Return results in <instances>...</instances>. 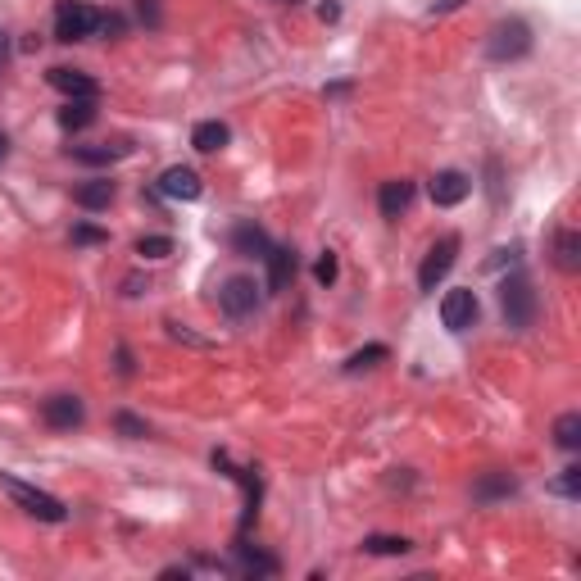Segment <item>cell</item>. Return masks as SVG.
Listing matches in <instances>:
<instances>
[{
  "label": "cell",
  "mask_w": 581,
  "mask_h": 581,
  "mask_svg": "<svg viewBox=\"0 0 581 581\" xmlns=\"http://www.w3.org/2000/svg\"><path fill=\"white\" fill-rule=\"evenodd\" d=\"M500 309H504V323H509L513 332H522V327L536 323V291H532V282H527L522 273L504 277V286H500Z\"/></svg>",
  "instance_id": "obj_1"
},
{
  "label": "cell",
  "mask_w": 581,
  "mask_h": 581,
  "mask_svg": "<svg viewBox=\"0 0 581 581\" xmlns=\"http://www.w3.org/2000/svg\"><path fill=\"white\" fill-rule=\"evenodd\" d=\"M0 486L10 491V500L19 504L23 513H32V518H41V522H64L69 518V509H64L55 495H46V491H37V486H28V482H19V477H10V473H0Z\"/></svg>",
  "instance_id": "obj_2"
},
{
  "label": "cell",
  "mask_w": 581,
  "mask_h": 581,
  "mask_svg": "<svg viewBox=\"0 0 581 581\" xmlns=\"http://www.w3.org/2000/svg\"><path fill=\"white\" fill-rule=\"evenodd\" d=\"M100 28V10L87 0H60L55 10V41H87Z\"/></svg>",
  "instance_id": "obj_3"
},
{
  "label": "cell",
  "mask_w": 581,
  "mask_h": 581,
  "mask_svg": "<svg viewBox=\"0 0 581 581\" xmlns=\"http://www.w3.org/2000/svg\"><path fill=\"white\" fill-rule=\"evenodd\" d=\"M532 50V28L522 19H509V23H495L491 37H486V55L495 64H509V60H522Z\"/></svg>",
  "instance_id": "obj_4"
},
{
  "label": "cell",
  "mask_w": 581,
  "mask_h": 581,
  "mask_svg": "<svg viewBox=\"0 0 581 581\" xmlns=\"http://www.w3.org/2000/svg\"><path fill=\"white\" fill-rule=\"evenodd\" d=\"M477 314H482V305H477V291H468V286H454L441 296V323L450 332H468L477 323Z\"/></svg>",
  "instance_id": "obj_5"
},
{
  "label": "cell",
  "mask_w": 581,
  "mask_h": 581,
  "mask_svg": "<svg viewBox=\"0 0 581 581\" xmlns=\"http://www.w3.org/2000/svg\"><path fill=\"white\" fill-rule=\"evenodd\" d=\"M218 309L227 318H250L259 309V286L255 277H227L223 291H218Z\"/></svg>",
  "instance_id": "obj_6"
},
{
  "label": "cell",
  "mask_w": 581,
  "mask_h": 581,
  "mask_svg": "<svg viewBox=\"0 0 581 581\" xmlns=\"http://www.w3.org/2000/svg\"><path fill=\"white\" fill-rule=\"evenodd\" d=\"M454 255H459V237H454V232H445V237L427 250L423 268H418V286H423V291H436V282H441V277L454 268Z\"/></svg>",
  "instance_id": "obj_7"
},
{
  "label": "cell",
  "mask_w": 581,
  "mask_h": 581,
  "mask_svg": "<svg viewBox=\"0 0 581 581\" xmlns=\"http://www.w3.org/2000/svg\"><path fill=\"white\" fill-rule=\"evenodd\" d=\"M155 191H159L164 200H200L205 182H200L196 168L173 164V168H164V173H159V187H155Z\"/></svg>",
  "instance_id": "obj_8"
},
{
  "label": "cell",
  "mask_w": 581,
  "mask_h": 581,
  "mask_svg": "<svg viewBox=\"0 0 581 581\" xmlns=\"http://www.w3.org/2000/svg\"><path fill=\"white\" fill-rule=\"evenodd\" d=\"M41 418H46V427H55V432H73V427H82V418H87V404H82L78 395H50V400L41 404Z\"/></svg>",
  "instance_id": "obj_9"
},
{
  "label": "cell",
  "mask_w": 581,
  "mask_h": 581,
  "mask_svg": "<svg viewBox=\"0 0 581 581\" xmlns=\"http://www.w3.org/2000/svg\"><path fill=\"white\" fill-rule=\"evenodd\" d=\"M46 78H50V87L64 91L69 100H96V96H100L96 78H91V73H82V69H64V64H55V69L46 73Z\"/></svg>",
  "instance_id": "obj_10"
},
{
  "label": "cell",
  "mask_w": 581,
  "mask_h": 581,
  "mask_svg": "<svg viewBox=\"0 0 581 581\" xmlns=\"http://www.w3.org/2000/svg\"><path fill=\"white\" fill-rule=\"evenodd\" d=\"M427 191H432V200L441 209H450V205H463L468 200V191H473V182L463 178L459 168H441L432 182H427Z\"/></svg>",
  "instance_id": "obj_11"
},
{
  "label": "cell",
  "mask_w": 581,
  "mask_h": 581,
  "mask_svg": "<svg viewBox=\"0 0 581 581\" xmlns=\"http://www.w3.org/2000/svg\"><path fill=\"white\" fill-rule=\"evenodd\" d=\"M69 155L78 159V164L100 168V164H114V159H128L132 155V141L128 137H114V141H96V146H73Z\"/></svg>",
  "instance_id": "obj_12"
},
{
  "label": "cell",
  "mask_w": 581,
  "mask_h": 581,
  "mask_svg": "<svg viewBox=\"0 0 581 581\" xmlns=\"http://www.w3.org/2000/svg\"><path fill=\"white\" fill-rule=\"evenodd\" d=\"M554 268L559 273H581V232L577 227H559L554 232Z\"/></svg>",
  "instance_id": "obj_13"
},
{
  "label": "cell",
  "mask_w": 581,
  "mask_h": 581,
  "mask_svg": "<svg viewBox=\"0 0 581 581\" xmlns=\"http://www.w3.org/2000/svg\"><path fill=\"white\" fill-rule=\"evenodd\" d=\"M232 250L246 259H264L273 250V241H268V232L259 223H237L232 227Z\"/></svg>",
  "instance_id": "obj_14"
},
{
  "label": "cell",
  "mask_w": 581,
  "mask_h": 581,
  "mask_svg": "<svg viewBox=\"0 0 581 581\" xmlns=\"http://www.w3.org/2000/svg\"><path fill=\"white\" fill-rule=\"evenodd\" d=\"M409 200H414V182L409 178H391V182H382V191H377V209H382V218H400L404 209H409Z\"/></svg>",
  "instance_id": "obj_15"
},
{
  "label": "cell",
  "mask_w": 581,
  "mask_h": 581,
  "mask_svg": "<svg viewBox=\"0 0 581 581\" xmlns=\"http://www.w3.org/2000/svg\"><path fill=\"white\" fill-rule=\"evenodd\" d=\"M268 264V291H286L291 286V277H296V250L291 246H273L264 255Z\"/></svg>",
  "instance_id": "obj_16"
},
{
  "label": "cell",
  "mask_w": 581,
  "mask_h": 581,
  "mask_svg": "<svg viewBox=\"0 0 581 581\" xmlns=\"http://www.w3.org/2000/svg\"><path fill=\"white\" fill-rule=\"evenodd\" d=\"M237 568H241V577H277L282 563H277L273 554L255 550V545H237Z\"/></svg>",
  "instance_id": "obj_17"
},
{
  "label": "cell",
  "mask_w": 581,
  "mask_h": 581,
  "mask_svg": "<svg viewBox=\"0 0 581 581\" xmlns=\"http://www.w3.org/2000/svg\"><path fill=\"white\" fill-rule=\"evenodd\" d=\"M114 182L109 178H91V182H82L78 191H73V205H82V209H91V214H96V209H109L114 205Z\"/></svg>",
  "instance_id": "obj_18"
},
{
  "label": "cell",
  "mask_w": 581,
  "mask_h": 581,
  "mask_svg": "<svg viewBox=\"0 0 581 581\" xmlns=\"http://www.w3.org/2000/svg\"><path fill=\"white\" fill-rule=\"evenodd\" d=\"M227 141H232V132H227V123H218V119L196 123V132H191V146L205 150V155H218V150H223Z\"/></svg>",
  "instance_id": "obj_19"
},
{
  "label": "cell",
  "mask_w": 581,
  "mask_h": 581,
  "mask_svg": "<svg viewBox=\"0 0 581 581\" xmlns=\"http://www.w3.org/2000/svg\"><path fill=\"white\" fill-rule=\"evenodd\" d=\"M96 123V100H69V105L60 109V128L64 132H82Z\"/></svg>",
  "instance_id": "obj_20"
},
{
  "label": "cell",
  "mask_w": 581,
  "mask_h": 581,
  "mask_svg": "<svg viewBox=\"0 0 581 581\" xmlns=\"http://www.w3.org/2000/svg\"><path fill=\"white\" fill-rule=\"evenodd\" d=\"M554 445H559V450H568V454L581 445V414H577V409L559 414V423H554Z\"/></svg>",
  "instance_id": "obj_21"
},
{
  "label": "cell",
  "mask_w": 581,
  "mask_h": 581,
  "mask_svg": "<svg viewBox=\"0 0 581 581\" xmlns=\"http://www.w3.org/2000/svg\"><path fill=\"white\" fill-rule=\"evenodd\" d=\"M513 486H518V482H513L509 473H491V477H482V482L473 486V495L486 504V500H500V495H513Z\"/></svg>",
  "instance_id": "obj_22"
},
{
  "label": "cell",
  "mask_w": 581,
  "mask_h": 581,
  "mask_svg": "<svg viewBox=\"0 0 581 581\" xmlns=\"http://www.w3.org/2000/svg\"><path fill=\"white\" fill-rule=\"evenodd\" d=\"M364 550L368 554H386V559H391V554H409V550H414V541H404V536H368Z\"/></svg>",
  "instance_id": "obj_23"
},
{
  "label": "cell",
  "mask_w": 581,
  "mask_h": 581,
  "mask_svg": "<svg viewBox=\"0 0 581 581\" xmlns=\"http://www.w3.org/2000/svg\"><path fill=\"white\" fill-rule=\"evenodd\" d=\"M554 495H563V500H577L581 495V463H568L559 473V482H554Z\"/></svg>",
  "instance_id": "obj_24"
},
{
  "label": "cell",
  "mask_w": 581,
  "mask_h": 581,
  "mask_svg": "<svg viewBox=\"0 0 581 581\" xmlns=\"http://www.w3.org/2000/svg\"><path fill=\"white\" fill-rule=\"evenodd\" d=\"M137 255L141 259H168V255H173V237H141Z\"/></svg>",
  "instance_id": "obj_25"
},
{
  "label": "cell",
  "mask_w": 581,
  "mask_h": 581,
  "mask_svg": "<svg viewBox=\"0 0 581 581\" xmlns=\"http://www.w3.org/2000/svg\"><path fill=\"white\" fill-rule=\"evenodd\" d=\"M386 355H391L386 345H368V350H359V355H350V359H345V373H359V368H373L377 359H386Z\"/></svg>",
  "instance_id": "obj_26"
},
{
  "label": "cell",
  "mask_w": 581,
  "mask_h": 581,
  "mask_svg": "<svg viewBox=\"0 0 581 581\" xmlns=\"http://www.w3.org/2000/svg\"><path fill=\"white\" fill-rule=\"evenodd\" d=\"M114 427H119V436H132V441H141V436H150V427L141 423L137 414H128V409H123V414H114Z\"/></svg>",
  "instance_id": "obj_27"
},
{
  "label": "cell",
  "mask_w": 581,
  "mask_h": 581,
  "mask_svg": "<svg viewBox=\"0 0 581 581\" xmlns=\"http://www.w3.org/2000/svg\"><path fill=\"white\" fill-rule=\"evenodd\" d=\"M168 336H173V341H187V345H196V350H209V341H205V336H196V332H187V327H182V323H173V318H168Z\"/></svg>",
  "instance_id": "obj_28"
},
{
  "label": "cell",
  "mask_w": 581,
  "mask_h": 581,
  "mask_svg": "<svg viewBox=\"0 0 581 581\" xmlns=\"http://www.w3.org/2000/svg\"><path fill=\"white\" fill-rule=\"evenodd\" d=\"M100 241H109L100 227H91V223H82V227H73V246H100Z\"/></svg>",
  "instance_id": "obj_29"
},
{
  "label": "cell",
  "mask_w": 581,
  "mask_h": 581,
  "mask_svg": "<svg viewBox=\"0 0 581 581\" xmlns=\"http://www.w3.org/2000/svg\"><path fill=\"white\" fill-rule=\"evenodd\" d=\"M314 277H318L323 286H332V282H336V255H332V250H323V259L314 264Z\"/></svg>",
  "instance_id": "obj_30"
},
{
  "label": "cell",
  "mask_w": 581,
  "mask_h": 581,
  "mask_svg": "<svg viewBox=\"0 0 581 581\" xmlns=\"http://www.w3.org/2000/svg\"><path fill=\"white\" fill-rule=\"evenodd\" d=\"M123 28H128V23H123V14H100V28L96 32H105V37H123Z\"/></svg>",
  "instance_id": "obj_31"
},
{
  "label": "cell",
  "mask_w": 581,
  "mask_h": 581,
  "mask_svg": "<svg viewBox=\"0 0 581 581\" xmlns=\"http://www.w3.org/2000/svg\"><path fill=\"white\" fill-rule=\"evenodd\" d=\"M137 10H141V19H146L150 28H159V5H155V0H137Z\"/></svg>",
  "instance_id": "obj_32"
},
{
  "label": "cell",
  "mask_w": 581,
  "mask_h": 581,
  "mask_svg": "<svg viewBox=\"0 0 581 581\" xmlns=\"http://www.w3.org/2000/svg\"><path fill=\"white\" fill-rule=\"evenodd\" d=\"M119 373L132 377V355H128V345H119Z\"/></svg>",
  "instance_id": "obj_33"
},
{
  "label": "cell",
  "mask_w": 581,
  "mask_h": 581,
  "mask_svg": "<svg viewBox=\"0 0 581 581\" xmlns=\"http://www.w3.org/2000/svg\"><path fill=\"white\" fill-rule=\"evenodd\" d=\"M459 5H463V0H436L432 14H450V10H459Z\"/></svg>",
  "instance_id": "obj_34"
},
{
  "label": "cell",
  "mask_w": 581,
  "mask_h": 581,
  "mask_svg": "<svg viewBox=\"0 0 581 581\" xmlns=\"http://www.w3.org/2000/svg\"><path fill=\"white\" fill-rule=\"evenodd\" d=\"M5 155H10V137L0 132V164H5Z\"/></svg>",
  "instance_id": "obj_35"
},
{
  "label": "cell",
  "mask_w": 581,
  "mask_h": 581,
  "mask_svg": "<svg viewBox=\"0 0 581 581\" xmlns=\"http://www.w3.org/2000/svg\"><path fill=\"white\" fill-rule=\"evenodd\" d=\"M5 46H10V41H5V32H0V60H5Z\"/></svg>",
  "instance_id": "obj_36"
},
{
  "label": "cell",
  "mask_w": 581,
  "mask_h": 581,
  "mask_svg": "<svg viewBox=\"0 0 581 581\" xmlns=\"http://www.w3.org/2000/svg\"><path fill=\"white\" fill-rule=\"evenodd\" d=\"M277 5H296V0H277Z\"/></svg>",
  "instance_id": "obj_37"
}]
</instances>
